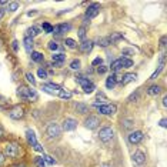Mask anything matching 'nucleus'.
Returning a JSON list of instances; mask_svg holds the SVG:
<instances>
[{
  "label": "nucleus",
  "instance_id": "nucleus-52",
  "mask_svg": "<svg viewBox=\"0 0 167 167\" xmlns=\"http://www.w3.org/2000/svg\"><path fill=\"white\" fill-rule=\"evenodd\" d=\"M4 163V154L3 153H0V166Z\"/></svg>",
  "mask_w": 167,
  "mask_h": 167
},
{
  "label": "nucleus",
  "instance_id": "nucleus-13",
  "mask_svg": "<svg viewBox=\"0 0 167 167\" xmlns=\"http://www.w3.org/2000/svg\"><path fill=\"white\" fill-rule=\"evenodd\" d=\"M71 29L70 24H66V23H62V24H57V26L53 27V32H54L56 34H63L66 33V32H69V30Z\"/></svg>",
  "mask_w": 167,
  "mask_h": 167
},
{
  "label": "nucleus",
  "instance_id": "nucleus-15",
  "mask_svg": "<svg viewBox=\"0 0 167 167\" xmlns=\"http://www.w3.org/2000/svg\"><path fill=\"white\" fill-rule=\"evenodd\" d=\"M93 43L92 40H83V43L80 45V50H82L83 53H90L92 52V49H93Z\"/></svg>",
  "mask_w": 167,
  "mask_h": 167
},
{
  "label": "nucleus",
  "instance_id": "nucleus-50",
  "mask_svg": "<svg viewBox=\"0 0 167 167\" xmlns=\"http://www.w3.org/2000/svg\"><path fill=\"white\" fill-rule=\"evenodd\" d=\"M97 99H99V100H106V96H104V93H97Z\"/></svg>",
  "mask_w": 167,
  "mask_h": 167
},
{
  "label": "nucleus",
  "instance_id": "nucleus-5",
  "mask_svg": "<svg viewBox=\"0 0 167 167\" xmlns=\"http://www.w3.org/2000/svg\"><path fill=\"white\" fill-rule=\"evenodd\" d=\"M47 136L50 139H54V137H59L60 133H62V129H60L59 124H56V123H50L47 126Z\"/></svg>",
  "mask_w": 167,
  "mask_h": 167
},
{
  "label": "nucleus",
  "instance_id": "nucleus-43",
  "mask_svg": "<svg viewBox=\"0 0 167 167\" xmlns=\"http://www.w3.org/2000/svg\"><path fill=\"white\" fill-rule=\"evenodd\" d=\"M77 82L80 83V84H82V87H83V86H86L87 83L90 82V80H89V79H84V77H77Z\"/></svg>",
  "mask_w": 167,
  "mask_h": 167
},
{
  "label": "nucleus",
  "instance_id": "nucleus-35",
  "mask_svg": "<svg viewBox=\"0 0 167 167\" xmlns=\"http://www.w3.org/2000/svg\"><path fill=\"white\" fill-rule=\"evenodd\" d=\"M37 76L40 79H47V71H46L45 69H39V70H37Z\"/></svg>",
  "mask_w": 167,
  "mask_h": 167
},
{
  "label": "nucleus",
  "instance_id": "nucleus-10",
  "mask_svg": "<svg viewBox=\"0 0 167 167\" xmlns=\"http://www.w3.org/2000/svg\"><path fill=\"white\" fill-rule=\"evenodd\" d=\"M117 82H122V77L116 76V74H111V76L107 77V80H106V87H107V89H113Z\"/></svg>",
  "mask_w": 167,
  "mask_h": 167
},
{
  "label": "nucleus",
  "instance_id": "nucleus-21",
  "mask_svg": "<svg viewBox=\"0 0 167 167\" xmlns=\"http://www.w3.org/2000/svg\"><path fill=\"white\" fill-rule=\"evenodd\" d=\"M160 92H161V87L160 86H150L147 90V93L150 94V96H157V94H160Z\"/></svg>",
  "mask_w": 167,
  "mask_h": 167
},
{
  "label": "nucleus",
  "instance_id": "nucleus-51",
  "mask_svg": "<svg viewBox=\"0 0 167 167\" xmlns=\"http://www.w3.org/2000/svg\"><path fill=\"white\" fill-rule=\"evenodd\" d=\"M160 46H161V47H166V37H161V40H160Z\"/></svg>",
  "mask_w": 167,
  "mask_h": 167
},
{
  "label": "nucleus",
  "instance_id": "nucleus-44",
  "mask_svg": "<svg viewBox=\"0 0 167 167\" xmlns=\"http://www.w3.org/2000/svg\"><path fill=\"white\" fill-rule=\"evenodd\" d=\"M161 70H163V66H160L159 69H157V70H156V71H154V73L152 74V77H150V79H152V80H153V79H156L157 76H159V74H160V71H161Z\"/></svg>",
  "mask_w": 167,
  "mask_h": 167
},
{
  "label": "nucleus",
  "instance_id": "nucleus-24",
  "mask_svg": "<svg viewBox=\"0 0 167 167\" xmlns=\"http://www.w3.org/2000/svg\"><path fill=\"white\" fill-rule=\"evenodd\" d=\"M122 59H117V60H114L113 63H111V66H110V69L113 71H117V70H120L122 69Z\"/></svg>",
  "mask_w": 167,
  "mask_h": 167
},
{
  "label": "nucleus",
  "instance_id": "nucleus-39",
  "mask_svg": "<svg viewBox=\"0 0 167 167\" xmlns=\"http://www.w3.org/2000/svg\"><path fill=\"white\" fill-rule=\"evenodd\" d=\"M6 106H7V100H6L3 96H0V110H3Z\"/></svg>",
  "mask_w": 167,
  "mask_h": 167
},
{
  "label": "nucleus",
  "instance_id": "nucleus-25",
  "mask_svg": "<svg viewBox=\"0 0 167 167\" xmlns=\"http://www.w3.org/2000/svg\"><path fill=\"white\" fill-rule=\"evenodd\" d=\"M94 89H96V86L93 84L92 82H89L86 86H83V90H84V93H87V94H89V93H93L94 92Z\"/></svg>",
  "mask_w": 167,
  "mask_h": 167
},
{
  "label": "nucleus",
  "instance_id": "nucleus-6",
  "mask_svg": "<svg viewBox=\"0 0 167 167\" xmlns=\"http://www.w3.org/2000/svg\"><path fill=\"white\" fill-rule=\"evenodd\" d=\"M4 154L9 157H17L19 154V146L16 143H7L4 147Z\"/></svg>",
  "mask_w": 167,
  "mask_h": 167
},
{
  "label": "nucleus",
  "instance_id": "nucleus-29",
  "mask_svg": "<svg viewBox=\"0 0 167 167\" xmlns=\"http://www.w3.org/2000/svg\"><path fill=\"white\" fill-rule=\"evenodd\" d=\"M122 37H123V36H122L120 33H113L110 37H109V40H110V43H114V41H119Z\"/></svg>",
  "mask_w": 167,
  "mask_h": 167
},
{
  "label": "nucleus",
  "instance_id": "nucleus-53",
  "mask_svg": "<svg viewBox=\"0 0 167 167\" xmlns=\"http://www.w3.org/2000/svg\"><path fill=\"white\" fill-rule=\"evenodd\" d=\"M160 126H161V127H166V119H161V120H160Z\"/></svg>",
  "mask_w": 167,
  "mask_h": 167
},
{
  "label": "nucleus",
  "instance_id": "nucleus-56",
  "mask_svg": "<svg viewBox=\"0 0 167 167\" xmlns=\"http://www.w3.org/2000/svg\"><path fill=\"white\" fill-rule=\"evenodd\" d=\"M15 167H24V166H15Z\"/></svg>",
  "mask_w": 167,
  "mask_h": 167
},
{
  "label": "nucleus",
  "instance_id": "nucleus-3",
  "mask_svg": "<svg viewBox=\"0 0 167 167\" xmlns=\"http://www.w3.org/2000/svg\"><path fill=\"white\" fill-rule=\"evenodd\" d=\"M113 136H114V131H113L111 127H103V129L99 131V139H100L101 141H104V143L110 141L111 139H113Z\"/></svg>",
  "mask_w": 167,
  "mask_h": 167
},
{
  "label": "nucleus",
  "instance_id": "nucleus-16",
  "mask_svg": "<svg viewBox=\"0 0 167 167\" xmlns=\"http://www.w3.org/2000/svg\"><path fill=\"white\" fill-rule=\"evenodd\" d=\"M57 96H59L60 99H63V100H70L71 96H73V93L67 89H60L59 93H57Z\"/></svg>",
  "mask_w": 167,
  "mask_h": 167
},
{
  "label": "nucleus",
  "instance_id": "nucleus-11",
  "mask_svg": "<svg viewBox=\"0 0 167 167\" xmlns=\"http://www.w3.org/2000/svg\"><path fill=\"white\" fill-rule=\"evenodd\" d=\"M41 89L45 90L46 93H50V94H57L59 93V90L62 89L60 86L57 84H52V83H49V84H43V87Z\"/></svg>",
  "mask_w": 167,
  "mask_h": 167
},
{
  "label": "nucleus",
  "instance_id": "nucleus-36",
  "mask_svg": "<svg viewBox=\"0 0 167 167\" xmlns=\"http://www.w3.org/2000/svg\"><path fill=\"white\" fill-rule=\"evenodd\" d=\"M70 67L73 69V70H77V69H80V60H73L70 63Z\"/></svg>",
  "mask_w": 167,
  "mask_h": 167
},
{
  "label": "nucleus",
  "instance_id": "nucleus-54",
  "mask_svg": "<svg viewBox=\"0 0 167 167\" xmlns=\"http://www.w3.org/2000/svg\"><path fill=\"white\" fill-rule=\"evenodd\" d=\"M3 136H4V131H3V129H2V127H0V140H2V139H3Z\"/></svg>",
  "mask_w": 167,
  "mask_h": 167
},
{
  "label": "nucleus",
  "instance_id": "nucleus-1",
  "mask_svg": "<svg viewBox=\"0 0 167 167\" xmlns=\"http://www.w3.org/2000/svg\"><path fill=\"white\" fill-rule=\"evenodd\" d=\"M17 96L20 99H24V100H32V99H36L37 94H36V92L30 90L26 86H20L17 89Z\"/></svg>",
  "mask_w": 167,
  "mask_h": 167
},
{
  "label": "nucleus",
  "instance_id": "nucleus-18",
  "mask_svg": "<svg viewBox=\"0 0 167 167\" xmlns=\"http://www.w3.org/2000/svg\"><path fill=\"white\" fill-rule=\"evenodd\" d=\"M136 79H137V74L127 73V74H124V77H122V84H129L130 82H133Z\"/></svg>",
  "mask_w": 167,
  "mask_h": 167
},
{
  "label": "nucleus",
  "instance_id": "nucleus-23",
  "mask_svg": "<svg viewBox=\"0 0 167 167\" xmlns=\"http://www.w3.org/2000/svg\"><path fill=\"white\" fill-rule=\"evenodd\" d=\"M97 45L100 46V47H107L111 43H110V40H109V37H100V39H97Z\"/></svg>",
  "mask_w": 167,
  "mask_h": 167
},
{
  "label": "nucleus",
  "instance_id": "nucleus-12",
  "mask_svg": "<svg viewBox=\"0 0 167 167\" xmlns=\"http://www.w3.org/2000/svg\"><path fill=\"white\" fill-rule=\"evenodd\" d=\"M99 10H100V7H99L97 4H92V6L87 9V11H86V19L96 17V16L99 15Z\"/></svg>",
  "mask_w": 167,
  "mask_h": 167
},
{
  "label": "nucleus",
  "instance_id": "nucleus-47",
  "mask_svg": "<svg viewBox=\"0 0 167 167\" xmlns=\"http://www.w3.org/2000/svg\"><path fill=\"white\" fill-rule=\"evenodd\" d=\"M101 63H103V60H101L100 57H97V59L93 60V66H99V64H101Z\"/></svg>",
  "mask_w": 167,
  "mask_h": 167
},
{
  "label": "nucleus",
  "instance_id": "nucleus-20",
  "mask_svg": "<svg viewBox=\"0 0 167 167\" xmlns=\"http://www.w3.org/2000/svg\"><path fill=\"white\" fill-rule=\"evenodd\" d=\"M24 49H26L27 53L33 52V40H32L30 37H26V36H24Z\"/></svg>",
  "mask_w": 167,
  "mask_h": 167
},
{
  "label": "nucleus",
  "instance_id": "nucleus-22",
  "mask_svg": "<svg viewBox=\"0 0 167 167\" xmlns=\"http://www.w3.org/2000/svg\"><path fill=\"white\" fill-rule=\"evenodd\" d=\"M39 34V27H36V26H33V27H30V29H27V32H26V37H34V36H37Z\"/></svg>",
  "mask_w": 167,
  "mask_h": 167
},
{
  "label": "nucleus",
  "instance_id": "nucleus-46",
  "mask_svg": "<svg viewBox=\"0 0 167 167\" xmlns=\"http://www.w3.org/2000/svg\"><path fill=\"white\" fill-rule=\"evenodd\" d=\"M106 71H107V67H106V66H100L99 69H97V73H99V74H104Z\"/></svg>",
  "mask_w": 167,
  "mask_h": 167
},
{
  "label": "nucleus",
  "instance_id": "nucleus-40",
  "mask_svg": "<svg viewBox=\"0 0 167 167\" xmlns=\"http://www.w3.org/2000/svg\"><path fill=\"white\" fill-rule=\"evenodd\" d=\"M66 45L69 46L70 49H74L76 47V41H74L73 39H66Z\"/></svg>",
  "mask_w": 167,
  "mask_h": 167
},
{
  "label": "nucleus",
  "instance_id": "nucleus-17",
  "mask_svg": "<svg viewBox=\"0 0 167 167\" xmlns=\"http://www.w3.org/2000/svg\"><path fill=\"white\" fill-rule=\"evenodd\" d=\"M64 59H66V56H64L63 53H54V54L52 56V60L54 64H62L64 62Z\"/></svg>",
  "mask_w": 167,
  "mask_h": 167
},
{
  "label": "nucleus",
  "instance_id": "nucleus-31",
  "mask_svg": "<svg viewBox=\"0 0 167 167\" xmlns=\"http://www.w3.org/2000/svg\"><path fill=\"white\" fill-rule=\"evenodd\" d=\"M34 163H36L37 167H46V163L43 157H34Z\"/></svg>",
  "mask_w": 167,
  "mask_h": 167
},
{
  "label": "nucleus",
  "instance_id": "nucleus-19",
  "mask_svg": "<svg viewBox=\"0 0 167 167\" xmlns=\"http://www.w3.org/2000/svg\"><path fill=\"white\" fill-rule=\"evenodd\" d=\"M26 136H27V141H29L32 146L37 144V140H36V134H34L33 130H27L26 131Z\"/></svg>",
  "mask_w": 167,
  "mask_h": 167
},
{
  "label": "nucleus",
  "instance_id": "nucleus-28",
  "mask_svg": "<svg viewBox=\"0 0 167 167\" xmlns=\"http://www.w3.org/2000/svg\"><path fill=\"white\" fill-rule=\"evenodd\" d=\"M122 66L123 67H131L133 66V60L126 59V57H122Z\"/></svg>",
  "mask_w": 167,
  "mask_h": 167
},
{
  "label": "nucleus",
  "instance_id": "nucleus-27",
  "mask_svg": "<svg viewBox=\"0 0 167 167\" xmlns=\"http://www.w3.org/2000/svg\"><path fill=\"white\" fill-rule=\"evenodd\" d=\"M41 29L45 30L46 33H53V26L50 24V23H47V22H45L43 24H41Z\"/></svg>",
  "mask_w": 167,
  "mask_h": 167
},
{
  "label": "nucleus",
  "instance_id": "nucleus-37",
  "mask_svg": "<svg viewBox=\"0 0 167 167\" xmlns=\"http://www.w3.org/2000/svg\"><path fill=\"white\" fill-rule=\"evenodd\" d=\"M134 52L131 50V49H123V56H126V59L127 57H130V56H133Z\"/></svg>",
  "mask_w": 167,
  "mask_h": 167
},
{
  "label": "nucleus",
  "instance_id": "nucleus-55",
  "mask_svg": "<svg viewBox=\"0 0 167 167\" xmlns=\"http://www.w3.org/2000/svg\"><path fill=\"white\" fill-rule=\"evenodd\" d=\"M163 106H167V99H166V97L163 99Z\"/></svg>",
  "mask_w": 167,
  "mask_h": 167
},
{
  "label": "nucleus",
  "instance_id": "nucleus-7",
  "mask_svg": "<svg viewBox=\"0 0 167 167\" xmlns=\"http://www.w3.org/2000/svg\"><path fill=\"white\" fill-rule=\"evenodd\" d=\"M99 124H100V120H99V117H96V116H90L89 119H86V122H84V126L90 130L96 129Z\"/></svg>",
  "mask_w": 167,
  "mask_h": 167
},
{
  "label": "nucleus",
  "instance_id": "nucleus-42",
  "mask_svg": "<svg viewBox=\"0 0 167 167\" xmlns=\"http://www.w3.org/2000/svg\"><path fill=\"white\" fill-rule=\"evenodd\" d=\"M26 79H27V80H29V82L30 83H32V84H36V80H34V77H33V74H32V73H26Z\"/></svg>",
  "mask_w": 167,
  "mask_h": 167
},
{
  "label": "nucleus",
  "instance_id": "nucleus-9",
  "mask_svg": "<svg viewBox=\"0 0 167 167\" xmlns=\"http://www.w3.org/2000/svg\"><path fill=\"white\" fill-rule=\"evenodd\" d=\"M141 140H143V133H141V131H133V133H130L129 141L131 144H137Z\"/></svg>",
  "mask_w": 167,
  "mask_h": 167
},
{
  "label": "nucleus",
  "instance_id": "nucleus-8",
  "mask_svg": "<svg viewBox=\"0 0 167 167\" xmlns=\"http://www.w3.org/2000/svg\"><path fill=\"white\" fill-rule=\"evenodd\" d=\"M77 127V122L74 119H66L63 122V130L64 131H71Z\"/></svg>",
  "mask_w": 167,
  "mask_h": 167
},
{
  "label": "nucleus",
  "instance_id": "nucleus-57",
  "mask_svg": "<svg viewBox=\"0 0 167 167\" xmlns=\"http://www.w3.org/2000/svg\"><path fill=\"white\" fill-rule=\"evenodd\" d=\"M0 46H2V40H0Z\"/></svg>",
  "mask_w": 167,
  "mask_h": 167
},
{
  "label": "nucleus",
  "instance_id": "nucleus-49",
  "mask_svg": "<svg viewBox=\"0 0 167 167\" xmlns=\"http://www.w3.org/2000/svg\"><path fill=\"white\" fill-rule=\"evenodd\" d=\"M17 45H19V43H17L16 40L13 41V43H11V47H13V50H15V52H17V49H19V46H17Z\"/></svg>",
  "mask_w": 167,
  "mask_h": 167
},
{
  "label": "nucleus",
  "instance_id": "nucleus-14",
  "mask_svg": "<svg viewBox=\"0 0 167 167\" xmlns=\"http://www.w3.org/2000/svg\"><path fill=\"white\" fill-rule=\"evenodd\" d=\"M133 161H134L136 164H139V166H140V164H143V163L146 161L144 153L140 152V150H137V152H136V153L133 154Z\"/></svg>",
  "mask_w": 167,
  "mask_h": 167
},
{
  "label": "nucleus",
  "instance_id": "nucleus-32",
  "mask_svg": "<svg viewBox=\"0 0 167 167\" xmlns=\"http://www.w3.org/2000/svg\"><path fill=\"white\" fill-rule=\"evenodd\" d=\"M123 124H124L126 129H131V127L134 126V122L131 119H124V120H123Z\"/></svg>",
  "mask_w": 167,
  "mask_h": 167
},
{
  "label": "nucleus",
  "instance_id": "nucleus-30",
  "mask_svg": "<svg viewBox=\"0 0 167 167\" xmlns=\"http://www.w3.org/2000/svg\"><path fill=\"white\" fill-rule=\"evenodd\" d=\"M43 160H45V163H46V164H50V166H53V164L56 163V160L53 159V157L47 156V154H43Z\"/></svg>",
  "mask_w": 167,
  "mask_h": 167
},
{
  "label": "nucleus",
  "instance_id": "nucleus-38",
  "mask_svg": "<svg viewBox=\"0 0 167 167\" xmlns=\"http://www.w3.org/2000/svg\"><path fill=\"white\" fill-rule=\"evenodd\" d=\"M79 37L82 39V40H84L86 39V27H80V30H79Z\"/></svg>",
  "mask_w": 167,
  "mask_h": 167
},
{
  "label": "nucleus",
  "instance_id": "nucleus-4",
  "mask_svg": "<svg viewBox=\"0 0 167 167\" xmlns=\"http://www.w3.org/2000/svg\"><path fill=\"white\" fill-rule=\"evenodd\" d=\"M9 116H10L13 120H20L23 116H24V109H23L20 104L13 106V107L10 109V111H9Z\"/></svg>",
  "mask_w": 167,
  "mask_h": 167
},
{
  "label": "nucleus",
  "instance_id": "nucleus-45",
  "mask_svg": "<svg viewBox=\"0 0 167 167\" xmlns=\"http://www.w3.org/2000/svg\"><path fill=\"white\" fill-rule=\"evenodd\" d=\"M137 99H139V92H136V93H133V94L129 97V101H133V100L136 101Z\"/></svg>",
  "mask_w": 167,
  "mask_h": 167
},
{
  "label": "nucleus",
  "instance_id": "nucleus-33",
  "mask_svg": "<svg viewBox=\"0 0 167 167\" xmlns=\"http://www.w3.org/2000/svg\"><path fill=\"white\" fill-rule=\"evenodd\" d=\"M7 6H9V10H10V11H16L19 9V3H17V2H11V3H7Z\"/></svg>",
  "mask_w": 167,
  "mask_h": 167
},
{
  "label": "nucleus",
  "instance_id": "nucleus-48",
  "mask_svg": "<svg viewBox=\"0 0 167 167\" xmlns=\"http://www.w3.org/2000/svg\"><path fill=\"white\" fill-rule=\"evenodd\" d=\"M33 147H34V150H36V152H43V147H41L39 143H37V144H34Z\"/></svg>",
  "mask_w": 167,
  "mask_h": 167
},
{
  "label": "nucleus",
  "instance_id": "nucleus-41",
  "mask_svg": "<svg viewBox=\"0 0 167 167\" xmlns=\"http://www.w3.org/2000/svg\"><path fill=\"white\" fill-rule=\"evenodd\" d=\"M49 49H50V50H57V49H59V45H57L54 40H52L49 43Z\"/></svg>",
  "mask_w": 167,
  "mask_h": 167
},
{
  "label": "nucleus",
  "instance_id": "nucleus-34",
  "mask_svg": "<svg viewBox=\"0 0 167 167\" xmlns=\"http://www.w3.org/2000/svg\"><path fill=\"white\" fill-rule=\"evenodd\" d=\"M76 109H77V111H79V113H82V114H86V113H87V110H89V109L86 107L84 104H77V107H76Z\"/></svg>",
  "mask_w": 167,
  "mask_h": 167
},
{
  "label": "nucleus",
  "instance_id": "nucleus-26",
  "mask_svg": "<svg viewBox=\"0 0 167 167\" xmlns=\"http://www.w3.org/2000/svg\"><path fill=\"white\" fill-rule=\"evenodd\" d=\"M32 60L33 62H43V54L39 52H32Z\"/></svg>",
  "mask_w": 167,
  "mask_h": 167
},
{
  "label": "nucleus",
  "instance_id": "nucleus-2",
  "mask_svg": "<svg viewBox=\"0 0 167 167\" xmlns=\"http://www.w3.org/2000/svg\"><path fill=\"white\" fill-rule=\"evenodd\" d=\"M94 107L99 109L101 114H107V116H111L114 114L116 111H117V107H116V104H94Z\"/></svg>",
  "mask_w": 167,
  "mask_h": 167
}]
</instances>
